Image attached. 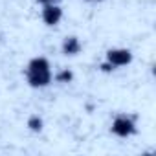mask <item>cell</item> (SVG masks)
Returning a JSON list of instances; mask_svg holds the SVG:
<instances>
[{"label":"cell","mask_w":156,"mask_h":156,"mask_svg":"<svg viewBox=\"0 0 156 156\" xmlns=\"http://www.w3.org/2000/svg\"><path fill=\"white\" fill-rule=\"evenodd\" d=\"M24 75H26V81L31 88H46L53 81L51 64L42 55H37V57L30 59V62L26 64Z\"/></svg>","instance_id":"cell-1"},{"label":"cell","mask_w":156,"mask_h":156,"mask_svg":"<svg viewBox=\"0 0 156 156\" xmlns=\"http://www.w3.org/2000/svg\"><path fill=\"white\" fill-rule=\"evenodd\" d=\"M110 132L118 138H130L138 132V116L136 114H116L110 125Z\"/></svg>","instance_id":"cell-2"},{"label":"cell","mask_w":156,"mask_h":156,"mask_svg":"<svg viewBox=\"0 0 156 156\" xmlns=\"http://www.w3.org/2000/svg\"><path fill=\"white\" fill-rule=\"evenodd\" d=\"M134 55L129 48H110L107 50L105 53V62L99 66L103 72H112L116 68H123V66H129L132 62Z\"/></svg>","instance_id":"cell-3"},{"label":"cell","mask_w":156,"mask_h":156,"mask_svg":"<svg viewBox=\"0 0 156 156\" xmlns=\"http://www.w3.org/2000/svg\"><path fill=\"white\" fill-rule=\"evenodd\" d=\"M41 19H42V22H44L48 28H53V26H57V24L62 20V8H61V4H50V6H42Z\"/></svg>","instance_id":"cell-4"},{"label":"cell","mask_w":156,"mask_h":156,"mask_svg":"<svg viewBox=\"0 0 156 156\" xmlns=\"http://www.w3.org/2000/svg\"><path fill=\"white\" fill-rule=\"evenodd\" d=\"M81 50H83V42H81L79 37L68 35V37L62 39V44H61V51H62V55H66V57H73V55H77V53H81Z\"/></svg>","instance_id":"cell-5"},{"label":"cell","mask_w":156,"mask_h":156,"mask_svg":"<svg viewBox=\"0 0 156 156\" xmlns=\"http://www.w3.org/2000/svg\"><path fill=\"white\" fill-rule=\"evenodd\" d=\"M53 81L59 83V85H66V83H72L73 81V72L70 68H61L59 72L53 73Z\"/></svg>","instance_id":"cell-6"},{"label":"cell","mask_w":156,"mask_h":156,"mask_svg":"<svg viewBox=\"0 0 156 156\" xmlns=\"http://www.w3.org/2000/svg\"><path fill=\"white\" fill-rule=\"evenodd\" d=\"M26 127H28L31 132H41V130L44 129V121H42V118H41L39 114H31V116L28 118V121H26Z\"/></svg>","instance_id":"cell-7"},{"label":"cell","mask_w":156,"mask_h":156,"mask_svg":"<svg viewBox=\"0 0 156 156\" xmlns=\"http://www.w3.org/2000/svg\"><path fill=\"white\" fill-rule=\"evenodd\" d=\"M41 6H50V4H61V0H37Z\"/></svg>","instance_id":"cell-8"},{"label":"cell","mask_w":156,"mask_h":156,"mask_svg":"<svg viewBox=\"0 0 156 156\" xmlns=\"http://www.w3.org/2000/svg\"><path fill=\"white\" fill-rule=\"evenodd\" d=\"M88 2H103V0H88Z\"/></svg>","instance_id":"cell-9"}]
</instances>
